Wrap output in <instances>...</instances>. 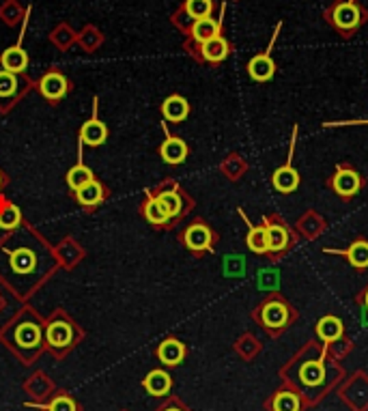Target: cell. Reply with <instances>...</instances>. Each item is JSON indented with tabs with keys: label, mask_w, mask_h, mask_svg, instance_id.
I'll return each instance as SVG.
<instances>
[{
	"label": "cell",
	"mask_w": 368,
	"mask_h": 411,
	"mask_svg": "<svg viewBox=\"0 0 368 411\" xmlns=\"http://www.w3.org/2000/svg\"><path fill=\"white\" fill-rule=\"evenodd\" d=\"M0 183H3V179H0Z\"/></svg>",
	"instance_id": "38"
},
{
	"label": "cell",
	"mask_w": 368,
	"mask_h": 411,
	"mask_svg": "<svg viewBox=\"0 0 368 411\" xmlns=\"http://www.w3.org/2000/svg\"><path fill=\"white\" fill-rule=\"evenodd\" d=\"M355 304L362 308V313H364V317H366V323H368V285L355 295Z\"/></svg>",
	"instance_id": "34"
},
{
	"label": "cell",
	"mask_w": 368,
	"mask_h": 411,
	"mask_svg": "<svg viewBox=\"0 0 368 411\" xmlns=\"http://www.w3.org/2000/svg\"><path fill=\"white\" fill-rule=\"evenodd\" d=\"M188 50H190L192 56H194L196 61H200V63L220 65V63H224V61L230 56L232 46H230V41H228L224 35H218V37H213V39H209V41H205V44H200V46H190Z\"/></svg>",
	"instance_id": "9"
},
{
	"label": "cell",
	"mask_w": 368,
	"mask_h": 411,
	"mask_svg": "<svg viewBox=\"0 0 368 411\" xmlns=\"http://www.w3.org/2000/svg\"><path fill=\"white\" fill-rule=\"evenodd\" d=\"M239 215L245 220V224H248V235H245V245H248V250L257 256H267L270 252V241H267V226L265 222L261 224H250V220L245 218V213L239 209Z\"/></svg>",
	"instance_id": "15"
},
{
	"label": "cell",
	"mask_w": 368,
	"mask_h": 411,
	"mask_svg": "<svg viewBox=\"0 0 368 411\" xmlns=\"http://www.w3.org/2000/svg\"><path fill=\"white\" fill-rule=\"evenodd\" d=\"M158 201L164 205V209L168 211V215H170V220H177V218H181L190 207H185V198H183V194L177 190V188H170V190H162L160 194H158Z\"/></svg>",
	"instance_id": "20"
},
{
	"label": "cell",
	"mask_w": 368,
	"mask_h": 411,
	"mask_svg": "<svg viewBox=\"0 0 368 411\" xmlns=\"http://www.w3.org/2000/svg\"><path fill=\"white\" fill-rule=\"evenodd\" d=\"M20 222H22V215L16 205L0 207V228H16Z\"/></svg>",
	"instance_id": "32"
},
{
	"label": "cell",
	"mask_w": 368,
	"mask_h": 411,
	"mask_svg": "<svg viewBox=\"0 0 368 411\" xmlns=\"http://www.w3.org/2000/svg\"><path fill=\"white\" fill-rule=\"evenodd\" d=\"M366 179L362 177V173L349 164V162H338L334 166V173L327 177V188L334 196H338L342 203H351L353 198L359 196V192L364 190Z\"/></svg>",
	"instance_id": "5"
},
{
	"label": "cell",
	"mask_w": 368,
	"mask_h": 411,
	"mask_svg": "<svg viewBox=\"0 0 368 411\" xmlns=\"http://www.w3.org/2000/svg\"><path fill=\"white\" fill-rule=\"evenodd\" d=\"M297 308L282 293H267V298H263L261 304L252 310V319L272 338L282 336L297 321Z\"/></svg>",
	"instance_id": "2"
},
{
	"label": "cell",
	"mask_w": 368,
	"mask_h": 411,
	"mask_svg": "<svg viewBox=\"0 0 368 411\" xmlns=\"http://www.w3.org/2000/svg\"><path fill=\"white\" fill-rule=\"evenodd\" d=\"M9 267H11V273H22V276H31L37 269V254L33 248H18L9 254Z\"/></svg>",
	"instance_id": "16"
},
{
	"label": "cell",
	"mask_w": 368,
	"mask_h": 411,
	"mask_svg": "<svg viewBox=\"0 0 368 411\" xmlns=\"http://www.w3.org/2000/svg\"><path fill=\"white\" fill-rule=\"evenodd\" d=\"M76 198L82 207H95L103 201V186L93 179L76 192Z\"/></svg>",
	"instance_id": "26"
},
{
	"label": "cell",
	"mask_w": 368,
	"mask_h": 411,
	"mask_svg": "<svg viewBox=\"0 0 368 411\" xmlns=\"http://www.w3.org/2000/svg\"><path fill=\"white\" fill-rule=\"evenodd\" d=\"M351 123H357V125H368V121H351Z\"/></svg>",
	"instance_id": "36"
},
{
	"label": "cell",
	"mask_w": 368,
	"mask_h": 411,
	"mask_svg": "<svg viewBox=\"0 0 368 411\" xmlns=\"http://www.w3.org/2000/svg\"><path fill=\"white\" fill-rule=\"evenodd\" d=\"M295 138H297V125L293 127V136H291V145H289V158L282 166H278L272 173V186L276 192L280 194H293L300 190L302 186V175L300 171L293 166V156H295Z\"/></svg>",
	"instance_id": "6"
},
{
	"label": "cell",
	"mask_w": 368,
	"mask_h": 411,
	"mask_svg": "<svg viewBox=\"0 0 368 411\" xmlns=\"http://www.w3.org/2000/svg\"><path fill=\"white\" fill-rule=\"evenodd\" d=\"M158 357L166 366H177L185 357V345L177 338H168L158 347Z\"/></svg>",
	"instance_id": "21"
},
{
	"label": "cell",
	"mask_w": 368,
	"mask_h": 411,
	"mask_svg": "<svg viewBox=\"0 0 368 411\" xmlns=\"http://www.w3.org/2000/svg\"><path fill=\"white\" fill-rule=\"evenodd\" d=\"M80 138H82V143L88 145V147H99V145H103L106 138H108V129H106V125H103L101 121L91 118V121H86V123L82 125Z\"/></svg>",
	"instance_id": "23"
},
{
	"label": "cell",
	"mask_w": 368,
	"mask_h": 411,
	"mask_svg": "<svg viewBox=\"0 0 368 411\" xmlns=\"http://www.w3.org/2000/svg\"><path fill=\"white\" fill-rule=\"evenodd\" d=\"M164 411H185L183 407H177V405H170V407H166Z\"/></svg>",
	"instance_id": "35"
},
{
	"label": "cell",
	"mask_w": 368,
	"mask_h": 411,
	"mask_svg": "<svg viewBox=\"0 0 368 411\" xmlns=\"http://www.w3.org/2000/svg\"><path fill=\"white\" fill-rule=\"evenodd\" d=\"M145 387L151 396H166L173 387V379L166 370H151L145 377Z\"/></svg>",
	"instance_id": "24"
},
{
	"label": "cell",
	"mask_w": 368,
	"mask_h": 411,
	"mask_svg": "<svg viewBox=\"0 0 368 411\" xmlns=\"http://www.w3.org/2000/svg\"><path fill=\"white\" fill-rule=\"evenodd\" d=\"M88 181H93V171L88 168V166H84V164H78V166H73L69 173H67V183H69V188L71 190H80L82 186H86Z\"/></svg>",
	"instance_id": "30"
},
{
	"label": "cell",
	"mask_w": 368,
	"mask_h": 411,
	"mask_svg": "<svg viewBox=\"0 0 368 411\" xmlns=\"http://www.w3.org/2000/svg\"><path fill=\"white\" fill-rule=\"evenodd\" d=\"M267 411H304L306 402L300 396V392H295L291 385H280L265 402Z\"/></svg>",
	"instance_id": "12"
},
{
	"label": "cell",
	"mask_w": 368,
	"mask_h": 411,
	"mask_svg": "<svg viewBox=\"0 0 368 411\" xmlns=\"http://www.w3.org/2000/svg\"><path fill=\"white\" fill-rule=\"evenodd\" d=\"M263 222L267 226V241H270V252L267 258L272 263L282 260L297 243V233L289 226V222L285 220V215L280 213H270L263 215Z\"/></svg>",
	"instance_id": "4"
},
{
	"label": "cell",
	"mask_w": 368,
	"mask_h": 411,
	"mask_svg": "<svg viewBox=\"0 0 368 411\" xmlns=\"http://www.w3.org/2000/svg\"><path fill=\"white\" fill-rule=\"evenodd\" d=\"M48 411H78V407L69 396H56L48 407Z\"/></svg>",
	"instance_id": "33"
},
{
	"label": "cell",
	"mask_w": 368,
	"mask_h": 411,
	"mask_svg": "<svg viewBox=\"0 0 368 411\" xmlns=\"http://www.w3.org/2000/svg\"><path fill=\"white\" fill-rule=\"evenodd\" d=\"M325 254H336V256H342L347 260L349 267H353L355 271H366L368 269V239L366 237H355L347 248L342 250H332V248H325Z\"/></svg>",
	"instance_id": "10"
},
{
	"label": "cell",
	"mask_w": 368,
	"mask_h": 411,
	"mask_svg": "<svg viewBox=\"0 0 368 411\" xmlns=\"http://www.w3.org/2000/svg\"><path fill=\"white\" fill-rule=\"evenodd\" d=\"M340 396L353 411H366L368 409V377L364 372H357L355 379L349 381L340 390Z\"/></svg>",
	"instance_id": "11"
},
{
	"label": "cell",
	"mask_w": 368,
	"mask_h": 411,
	"mask_svg": "<svg viewBox=\"0 0 368 411\" xmlns=\"http://www.w3.org/2000/svg\"><path fill=\"white\" fill-rule=\"evenodd\" d=\"M145 218L155 226H162V224L170 222V215L164 209V205L158 201V196H149V201L145 203Z\"/></svg>",
	"instance_id": "28"
},
{
	"label": "cell",
	"mask_w": 368,
	"mask_h": 411,
	"mask_svg": "<svg viewBox=\"0 0 368 411\" xmlns=\"http://www.w3.org/2000/svg\"><path fill=\"white\" fill-rule=\"evenodd\" d=\"M0 65H3L5 71L22 73L29 67V54L22 46H14V48L3 52V56H0Z\"/></svg>",
	"instance_id": "22"
},
{
	"label": "cell",
	"mask_w": 368,
	"mask_h": 411,
	"mask_svg": "<svg viewBox=\"0 0 368 411\" xmlns=\"http://www.w3.org/2000/svg\"><path fill=\"white\" fill-rule=\"evenodd\" d=\"M323 20L342 39H351L368 22V9L362 0H332L323 11Z\"/></svg>",
	"instance_id": "3"
},
{
	"label": "cell",
	"mask_w": 368,
	"mask_h": 411,
	"mask_svg": "<svg viewBox=\"0 0 368 411\" xmlns=\"http://www.w3.org/2000/svg\"><path fill=\"white\" fill-rule=\"evenodd\" d=\"M315 334H317V340L325 347L347 338L344 336V323L340 317L336 315H323L317 323H315Z\"/></svg>",
	"instance_id": "13"
},
{
	"label": "cell",
	"mask_w": 368,
	"mask_h": 411,
	"mask_svg": "<svg viewBox=\"0 0 368 411\" xmlns=\"http://www.w3.org/2000/svg\"><path fill=\"white\" fill-rule=\"evenodd\" d=\"M213 0H185V5H183V14L196 22V20H203V18H211L213 16Z\"/></svg>",
	"instance_id": "27"
},
{
	"label": "cell",
	"mask_w": 368,
	"mask_h": 411,
	"mask_svg": "<svg viewBox=\"0 0 368 411\" xmlns=\"http://www.w3.org/2000/svg\"><path fill=\"white\" fill-rule=\"evenodd\" d=\"M162 114H164V118L170 121V123H181V121H185L188 114H190V103H188V99L181 97V95H170V97H166L164 103H162Z\"/></svg>",
	"instance_id": "19"
},
{
	"label": "cell",
	"mask_w": 368,
	"mask_h": 411,
	"mask_svg": "<svg viewBox=\"0 0 368 411\" xmlns=\"http://www.w3.org/2000/svg\"><path fill=\"white\" fill-rule=\"evenodd\" d=\"M39 91H41V95H44L46 99H50V101H58V99H63V97L67 95V91H69V82H67V78H65L63 73H58V71H50V73H46V76L41 78V82H39Z\"/></svg>",
	"instance_id": "17"
},
{
	"label": "cell",
	"mask_w": 368,
	"mask_h": 411,
	"mask_svg": "<svg viewBox=\"0 0 368 411\" xmlns=\"http://www.w3.org/2000/svg\"><path fill=\"white\" fill-rule=\"evenodd\" d=\"M71 338H73V332H71V325L65 323V321H54L50 323L48 328V342L52 347H69L71 345Z\"/></svg>",
	"instance_id": "25"
},
{
	"label": "cell",
	"mask_w": 368,
	"mask_h": 411,
	"mask_svg": "<svg viewBox=\"0 0 368 411\" xmlns=\"http://www.w3.org/2000/svg\"><path fill=\"white\" fill-rule=\"evenodd\" d=\"M188 145L179 138V136H168V138L164 141V145L160 147V156L166 164L170 166H179L188 160Z\"/></svg>",
	"instance_id": "18"
},
{
	"label": "cell",
	"mask_w": 368,
	"mask_h": 411,
	"mask_svg": "<svg viewBox=\"0 0 368 411\" xmlns=\"http://www.w3.org/2000/svg\"><path fill=\"white\" fill-rule=\"evenodd\" d=\"M18 93V78L11 71H0V99H11Z\"/></svg>",
	"instance_id": "31"
},
{
	"label": "cell",
	"mask_w": 368,
	"mask_h": 411,
	"mask_svg": "<svg viewBox=\"0 0 368 411\" xmlns=\"http://www.w3.org/2000/svg\"><path fill=\"white\" fill-rule=\"evenodd\" d=\"M18 342H20V347H24V349H37L39 342H41V332H39V328L33 325V323H22V325L18 328Z\"/></svg>",
	"instance_id": "29"
},
{
	"label": "cell",
	"mask_w": 368,
	"mask_h": 411,
	"mask_svg": "<svg viewBox=\"0 0 368 411\" xmlns=\"http://www.w3.org/2000/svg\"><path fill=\"white\" fill-rule=\"evenodd\" d=\"M224 18V16H222ZM222 18H203V20H196L192 22L190 26V41H188V48L190 46H200L218 35H222V26H224V20Z\"/></svg>",
	"instance_id": "14"
},
{
	"label": "cell",
	"mask_w": 368,
	"mask_h": 411,
	"mask_svg": "<svg viewBox=\"0 0 368 411\" xmlns=\"http://www.w3.org/2000/svg\"><path fill=\"white\" fill-rule=\"evenodd\" d=\"M280 29H282V22L276 24V31H274V35H272V41H270L267 50H263L261 54L252 56L250 63H248V76H250V80H255V82H259V84H265V82H270V80L276 76V69H278V67H276V61H274V56H272V50H274V46H276V39H278Z\"/></svg>",
	"instance_id": "7"
},
{
	"label": "cell",
	"mask_w": 368,
	"mask_h": 411,
	"mask_svg": "<svg viewBox=\"0 0 368 411\" xmlns=\"http://www.w3.org/2000/svg\"><path fill=\"white\" fill-rule=\"evenodd\" d=\"M280 377L285 385L300 392L306 407H312L336 387V383L344 377V370L327 355L319 340H310L280 368Z\"/></svg>",
	"instance_id": "1"
},
{
	"label": "cell",
	"mask_w": 368,
	"mask_h": 411,
	"mask_svg": "<svg viewBox=\"0 0 368 411\" xmlns=\"http://www.w3.org/2000/svg\"><path fill=\"white\" fill-rule=\"evenodd\" d=\"M366 183H368V177H366Z\"/></svg>",
	"instance_id": "37"
},
{
	"label": "cell",
	"mask_w": 368,
	"mask_h": 411,
	"mask_svg": "<svg viewBox=\"0 0 368 411\" xmlns=\"http://www.w3.org/2000/svg\"><path fill=\"white\" fill-rule=\"evenodd\" d=\"M215 233L213 228L203 222V220H196L192 222L185 230H183V243L190 252L194 254H205V252H213L215 248Z\"/></svg>",
	"instance_id": "8"
}]
</instances>
